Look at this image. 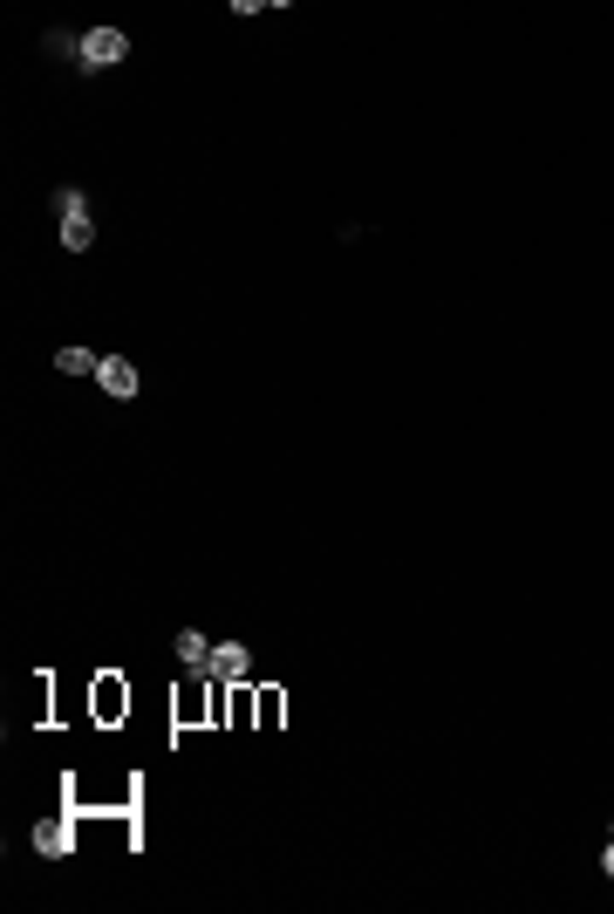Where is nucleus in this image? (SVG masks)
<instances>
[{
  "label": "nucleus",
  "instance_id": "f257e3e1",
  "mask_svg": "<svg viewBox=\"0 0 614 914\" xmlns=\"http://www.w3.org/2000/svg\"><path fill=\"white\" fill-rule=\"evenodd\" d=\"M130 55V35L123 28H82V69H110Z\"/></svg>",
  "mask_w": 614,
  "mask_h": 914
},
{
  "label": "nucleus",
  "instance_id": "f03ea898",
  "mask_svg": "<svg viewBox=\"0 0 614 914\" xmlns=\"http://www.w3.org/2000/svg\"><path fill=\"white\" fill-rule=\"evenodd\" d=\"M205 676H212V683H246V676H253V648L246 642H212Z\"/></svg>",
  "mask_w": 614,
  "mask_h": 914
},
{
  "label": "nucleus",
  "instance_id": "7ed1b4c3",
  "mask_svg": "<svg viewBox=\"0 0 614 914\" xmlns=\"http://www.w3.org/2000/svg\"><path fill=\"white\" fill-rule=\"evenodd\" d=\"M96 382H103V396H116V403H130V396L144 389V376H137V362H123V355H103V369H96Z\"/></svg>",
  "mask_w": 614,
  "mask_h": 914
},
{
  "label": "nucleus",
  "instance_id": "20e7f679",
  "mask_svg": "<svg viewBox=\"0 0 614 914\" xmlns=\"http://www.w3.org/2000/svg\"><path fill=\"white\" fill-rule=\"evenodd\" d=\"M69 846H76V826H69V819H41L35 826V853L41 860H69Z\"/></svg>",
  "mask_w": 614,
  "mask_h": 914
},
{
  "label": "nucleus",
  "instance_id": "39448f33",
  "mask_svg": "<svg viewBox=\"0 0 614 914\" xmlns=\"http://www.w3.org/2000/svg\"><path fill=\"white\" fill-rule=\"evenodd\" d=\"M48 205H55V219H96L82 185H55V191H48Z\"/></svg>",
  "mask_w": 614,
  "mask_h": 914
},
{
  "label": "nucleus",
  "instance_id": "423d86ee",
  "mask_svg": "<svg viewBox=\"0 0 614 914\" xmlns=\"http://www.w3.org/2000/svg\"><path fill=\"white\" fill-rule=\"evenodd\" d=\"M55 369H62V376H96L103 355H96V348H55Z\"/></svg>",
  "mask_w": 614,
  "mask_h": 914
},
{
  "label": "nucleus",
  "instance_id": "0eeeda50",
  "mask_svg": "<svg viewBox=\"0 0 614 914\" xmlns=\"http://www.w3.org/2000/svg\"><path fill=\"white\" fill-rule=\"evenodd\" d=\"M171 648H178V662H185V669H198V676H205V662H212V642H205L198 628H185Z\"/></svg>",
  "mask_w": 614,
  "mask_h": 914
},
{
  "label": "nucleus",
  "instance_id": "6e6552de",
  "mask_svg": "<svg viewBox=\"0 0 614 914\" xmlns=\"http://www.w3.org/2000/svg\"><path fill=\"white\" fill-rule=\"evenodd\" d=\"M41 55H55V62H82V35H62V28H48V35H41Z\"/></svg>",
  "mask_w": 614,
  "mask_h": 914
},
{
  "label": "nucleus",
  "instance_id": "1a4fd4ad",
  "mask_svg": "<svg viewBox=\"0 0 614 914\" xmlns=\"http://www.w3.org/2000/svg\"><path fill=\"white\" fill-rule=\"evenodd\" d=\"M55 226H62V246H69V253H89V246H96V219H55Z\"/></svg>",
  "mask_w": 614,
  "mask_h": 914
},
{
  "label": "nucleus",
  "instance_id": "9d476101",
  "mask_svg": "<svg viewBox=\"0 0 614 914\" xmlns=\"http://www.w3.org/2000/svg\"><path fill=\"white\" fill-rule=\"evenodd\" d=\"M601 874L614 880V826H608V846H601Z\"/></svg>",
  "mask_w": 614,
  "mask_h": 914
}]
</instances>
